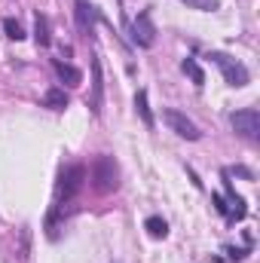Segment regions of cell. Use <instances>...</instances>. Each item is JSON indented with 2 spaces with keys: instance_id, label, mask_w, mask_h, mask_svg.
<instances>
[{
  "instance_id": "obj_16",
  "label": "cell",
  "mask_w": 260,
  "mask_h": 263,
  "mask_svg": "<svg viewBox=\"0 0 260 263\" xmlns=\"http://www.w3.org/2000/svg\"><path fill=\"white\" fill-rule=\"evenodd\" d=\"M187 9H199V12H214L220 9V0H181Z\"/></svg>"
},
{
  "instance_id": "obj_8",
  "label": "cell",
  "mask_w": 260,
  "mask_h": 263,
  "mask_svg": "<svg viewBox=\"0 0 260 263\" xmlns=\"http://www.w3.org/2000/svg\"><path fill=\"white\" fill-rule=\"evenodd\" d=\"M95 15H98L95 6H89L86 0H77V22H80L83 37H92V31H95Z\"/></svg>"
},
{
  "instance_id": "obj_18",
  "label": "cell",
  "mask_w": 260,
  "mask_h": 263,
  "mask_svg": "<svg viewBox=\"0 0 260 263\" xmlns=\"http://www.w3.org/2000/svg\"><path fill=\"white\" fill-rule=\"evenodd\" d=\"M211 199H214V205H217V211H220V214H227V211H230V208H227V199L220 196V193H214Z\"/></svg>"
},
{
  "instance_id": "obj_15",
  "label": "cell",
  "mask_w": 260,
  "mask_h": 263,
  "mask_svg": "<svg viewBox=\"0 0 260 263\" xmlns=\"http://www.w3.org/2000/svg\"><path fill=\"white\" fill-rule=\"evenodd\" d=\"M144 230H147L153 239H165V236H169V223H165L162 217H156V214L144 220Z\"/></svg>"
},
{
  "instance_id": "obj_10",
  "label": "cell",
  "mask_w": 260,
  "mask_h": 263,
  "mask_svg": "<svg viewBox=\"0 0 260 263\" xmlns=\"http://www.w3.org/2000/svg\"><path fill=\"white\" fill-rule=\"evenodd\" d=\"M135 110H138V117H141V123H144L147 129L156 126L153 110H150V104H147V89H138V95H135Z\"/></svg>"
},
{
  "instance_id": "obj_11",
  "label": "cell",
  "mask_w": 260,
  "mask_h": 263,
  "mask_svg": "<svg viewBox=\"0 0 260 263\" xmlns=\"http://www.w3.org/2000/svg\"><path fill=\"white\" fill-rule=\"evenodd\" d=\"M34 40H37V46H49V43H52L49 18H46L43 12H37V15H34Z\"/></svg>"
},
{
  "instance_id": "obj_13",
  "label": "cell",
  "mask_w": 260,
  "mask_h": 263,
  "mask_svg": "<svg viewBox=\"0 0 260 263\" xmlns=\"http://www.w3.org/2000/svg\"><path fill=\"white\" fill-rule=\"evenodd\" d=\"M43 104H46L49 110H65L67 107V92L65 89H59V86H52V89L43 95Z\"/></svg>"
},
{
  "instance_id": "obj_7",
  "label": "cell",
  "mask_w": 260,
  "mask_h": 263,
  "mask_svg": "<svg viewBox=\"0 0 260 263\" xmlns=\"http://www.w3.org/2000/svg\"><path fill=\"white\" fill-rule=\"evenodd\" d=\"M86 104L92 107V114H101V104H104V77H101V62L95 55L92 62V98H86Z\"/></svg>"
},
{
  "instance_id": "obj_2",
  "label": "cell",
  "mask_w": 260,
  "mask_h": 263,
  "mask_svg": "<svg viewBox=\"0 0 260 263\" xmlns=\"http://www.w3.org/2000/svg\"><path fill=\"white\" fill-rule=\"evenodd\" d=\"M92 184H95L98 193H114L120 187V165H117L114 156H107V153L95 156V162H92Z\"/></svg>"
},
{
  "instance_id": "obj_3",
  "label": "cell",
  "mask_w": 260,
  "mask_h": 263,
  "mask_svg": "<svg viewBox=\"0 0 260 263\" xmlns=\"http://www.w3.org/2000/svg\"><path fill=\"white\" fill-rule=\"evenodd\" d=\"M208 59H211V65H214L217 70H220V73H224V80H227L230 86H236V89L248 86L251 73H248V67L242 65L239 59H233V55H227V52H211Z\"/></svg>"
},
{
  "instance_id": "obj_4",
  "label": "cell",
  "mask_w": 260,
  "mask_h": 263,
  "mask_svg": "<svg viewBox=\"0 0 260 263\" xmlns=\"http://www.w3.org/2000/svg\"><path fill=\"white\" fill-rule=\"evenodd\" d=\"M230 126L245 141H260V110L257 107H242L230 117Z\"/></svg>"
},
{
  "instance_id": "obj_1",
  "label": "cell",
  "mask_w": 260,
  "mask_h": 263,
  "mask_svg": "<svg viewBox=\"0 0 260 263\" xmlns=\"http://www.w3.org/2000/svg\"><path fill=\"white\" fill-rule=\"evenodd\" d=\"M86 187V168L80 162L62 168L59 175V190H55V208H65V202H73L80 196V190Z\"/></svg>"
},
{
  "instance_id": "obj_19",
  "label": "cell",
  "mask_w": 260,
  "mask_h": 263,
  "mask_svg": "<svg viewBox=\"0 0 260 263\" xmlns=\"http://www.w3.org/2000/svg\"><path fill=\"white\" fill-rule=\"evenodd\" d=\"M227 254H230L233 260H242V257H245V251H239V248H227Z\"/></svg>"
},
{
  "instance_id": "obj_5",
  "label": "cell",
  "mask_w": 260,
  "mask_h": 263,
  "mask_svg": "<svg viewBox=\"0 0 260 263\" xmlns=\"http://www.w3.org/2000/svg\"><path fill=\"white\" fill-rule=\"evenodd\" d=\"M162 120L169 123V129L175 132V135H181V138H187V141H199V138H202L199 126H196L187 114H181V110H175V107H165V110H162Z\"/></svg>"
},
{
  "instance_id": "obj_12",
  "label": "cell",
  "mask_w": 260,
  "mask_h": 263,
  "mask_svg": "<svg viewBox=\"0 0 260 263\" xmlns=\"http://www.w3.org/2000/svg\"><path fill=\"white\" fill-rule=\"evenodd\" d=\"M15 260H18V263H28V260H31V227H22V230H18Z\"/></svg>"
},
{
  "instance_id": "obj_14",
  "label": "cell",
  "mask_w": 260,
  "mask_h": 263,
  "mask_svg": "<svg viewBox=\"0 0 260 263\" xmlns=\"http://www.w3.org/2000/svg\"><path fill=\"white\" fill-rule=\"evenodd\" d=\"M181 70L193 80V86H199V89L205 86V70H202V65H199L196 59H184V62H181Z\"/></svg>"
},
{
  "instance_id": "obj_17",
  "label": "cell",
  "mask_w": 260,
  "mask_h": 263,
  "mask_svg": "<svg viewBox=\"0 0 260 263\" xmlns=\"http://www.w3.org/2000/svg\"><path fill=\"white\" fill-rule=\"evenodd\" d=\"M3 31H6V37H9V40H15V43H18V40H25V28H22L15 18H6V22H3Z\"/></svg>"
},
{
  "instance_id": "obj_9",
  "label": "cell",
  "mask_w": 260,
  "mask_h": 263,
  "mask_svg": "<svg viewBox=\"0 0 260 263\" xmlns=\"http://www.w3.org/2000/svg\"><path fill=\"white\" fill-rule=\"evenodd\" d=\"M52 67H55V73H59V80H62L65 86H80V83H83V70H80V67L67 65V62H62V59H55Z\"/></svg>"
},
{
  "instance_id": "obj_6",
  "label": "cell",
  "mask_w": 260,
  "mask_h": 263,
  "mask_svg": "<svg viewBox=\"0 0 260 263\" xmlns=\"http://www.w3.org/2000/svg\"><path fill=\"white\" fill-rule=\"evenodd\" d=\"M132 40H135V46H141V49H153V46H156V25H153V18H150L147 9L138 12V18L132 22Z\"/></svg>"
}]
</instances>
